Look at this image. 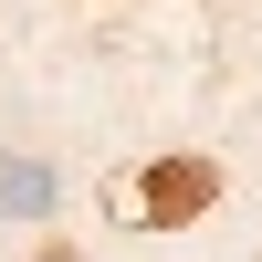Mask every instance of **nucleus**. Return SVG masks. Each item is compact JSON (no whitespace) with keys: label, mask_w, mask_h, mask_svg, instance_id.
<instances>
[{"label":"nucleus","mask_w":262,"mask_h":262,"mask_svg":"<svg viewBox=\"0 0 262 262\" xmlns=\"http://www.w3.org/2000/svg\"><path fill=\"white\" fill-rule=\"evenodd\" d=\"M53 200H63V179L42 158H0V221H53Z\"/></svg>","instance_id":"2"},{"label":"nucleus","mask_w":262,"mask_h":262,"mask_svg":"<svg viewBox=\"0 0 262 262\" xmlns=\"http://www.w3.org/2000/svg\"><path fill=\"white\" fill-rule=\"evenodd\" d=\"M137 200H147V231H179V221H200V210L221 200V168L210 158H158Z\"/></svg>","instance_id":"1"},{"label":"nucleus","mask_w":262,"mask_h":262,"mask_svg":"<svg viewBox=\"0 0 262 262\" xmlns=\"http://www.w3.org/2000/svg\"><path fill=\"white\" fill-rule=\"evenodd\" d=\"M42 262H74V252H42Z\"/></svg>","instance_id":"3"}]
</instances>
